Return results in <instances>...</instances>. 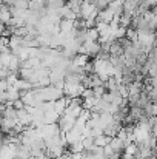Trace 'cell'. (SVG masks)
<instances>
[{
    "label": "cell",
    "instance_id": "1",
    "mask_svg": "<svg viewBox=\"0 0 157 159\" xmlns=\"http://www.w3.org/2000/svg\"><path fill=\"white\" fill-rule=\"evenodd\" d=\"M76 122H77V119H74V117H71V116H66V114H63L62 117H60V120H59V128H60V131L62 133H69L74 127H76Z\"/></svg>",
    "mask_w": 157,
    "mask_h": 159
}]
</instances>
